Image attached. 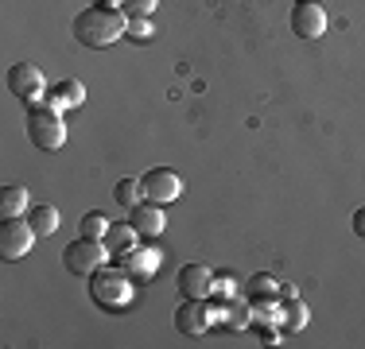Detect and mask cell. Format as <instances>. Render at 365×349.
Returning a JSON list of instances; mask_svg holds the SVG:
<instances>
[{"instance_id":"1","label":"cell","mask_w":365,"mask_h":349,"mask_svg":"<svg viewBox=\"0 0 365 349\" xmlns=\"http://www.w3.org/2000/svg\"><path fill=\"white\" fill-rule=\"evenodd\" d=\"M128 28V16L120 12V8H106V4H90L86 12L74 16V39L82 43V47H113V43L125 35Z\"/></svg>"},{"instance_id":"2","label":"cell","mask_w":365,"mask_h":349,"mask_svg":"<svg viewBox=\"0 0 365 349\" xmlns=\"http://www.w3.org/2000/svg\"><path fill=\"white\" fill-rule=\"evenodd\" d=\"M90 279V303L93 307H101V311H120V307H128V299H133V276L125 272V268H117V264H101L98 272H90L86 276Z\"/></svg>"},{"instance_id":"3","label":"cell","mask_w":365,"mask_h":349,"mask_svg":"<svg viewBox=\"0 0 365 349\" xmlns=\"http://www.w3.org/2000/svg\"><path fill=\"white\" fill-rule=\"evenodd\" d=\"M24 125H28V140L39 152H58L66 144V125H63V113L55 105H31Z\"/></svg>"},{"instance_id":"4","label":"cell","mask_w":365,"mask_h":349,"mask_svg":"<svg viewBox=\"0 0 365 349\" xmlns=\"http://www.w3.org/2000/svg\"><path fill=\"white\" fill-rule=\"evenodd\" d=\"M106 256H109V249H106V241H98V237H78L71 241L63 249V264H66V272L71 276H90V272H98L101 264H106Z\"/></svg>"},{"instance_id":"5","label":"cell","mask_w":365,"mask_h":349,"mask_svg":"<svg viewBox=\"0 0 365 349\" xmlns=\"http://www.w3.org/2000/svg\"><path fill=\"white\" fill-rule=\"evenodd\" d=\"M8 93L24 105H39V98H47V78L36 63H16L8 70Z\"/></svg>"},{"instance_id":"6","label":"cell","mask_w":365,"mask_h":349,"mask_svg":"<svg viewBox=\"0 0 365 349\" xmlns=\"http://www.w3.org/2000/svg\"><path fill=\"white\" fill-rule=\"evenodd\" d=\"M36 237L39 233L31 229L28 217H24V222L20 217H8V222L0 225V256L4 260H24L31 249H36Z\"/></svg>"},{"instance_id":"7","label":"cell","mask_w":365,"mask_h":349,"mask_svg":"<svg viewBox=\"0 0 365 349\" xmlns=\"http://www.w3.org/2000/svg\"><path fill=\"white\" fill-rule=\"evenodd\" d=\"M140 187H144L148 202L168 206V202H175V198L182 194V174L171 171V167H152V171L140 174Z\"/></svg>"},{"instance_id":"8","label":"cell","mask_w":365,"mask_h":349,"mask_svg":"<svg viewBox=\"0 0 365 349\" xmlns=\"http://www.w3.org/2000/svg\"><path fill=\"white\" fill-rule=\"evenodd\" d=\"M175 283H179L182 299H210V291L218 287V279H214V272L206 264H182Z\"/></svg>"},{"instance_id":"9","label":"cell","mask_w":365,"mask_h":349,"mask_svg":"<svg viewBox=\"0 0 365 349\" xmlns=\"http://www.w3.org/2000/svg\"><path fill=\"white\" fill-rule=\"evenodd\" d=\"M210 322H214V314H210V307H206V299H182L179 303V311H175V330L179 334L198 338V334L210 330Z\"/></svg>"},{"instance_id":"10","label":"cell","mask_w":365,"mask_h":349,"mask_svg":"<svg viewBox=\"0 0 365 349\" xmlns=\"http://www.w3.org/2000/svg\"><path fill=\"white\" fill-rule=\"evenodd\" d=\"M292 31L299 39H319L327 31V8L315 4V0H303V4L292 8Z\"/></svg>"},{"instance_id":"11","label":"cell","mask_w":365,"mask_h":349,"mask_svg":"<svg viewBox=\"0 0 365 349\" xmlns=\"http://www.w3.org/2000/svg\"><path fill=\"white\" fill-rule=\"evenodd\" d=\"M128 222L136 225V233H140V241H155L163 229H168V214H163V206L160 202H144L140 206H133V217Z\"/></svg>"},{"instance_id":"12","label":"cell","mask_w":365,"mask_h":349,"mask_svg":"<svg viewBox=\"0 0 365 349\" xmlns=\"http://www.w3.org/2000/svg\"><path fill=\"white\" fill-rule=\"evenodd\" d=\"M120 268H125L133 279H152L155 272H160V252H155V249H140V244H136L128 256H120Z\"/></svg>"},{"instance_id":"13","label":"cell","mask_w":365,"mask_h":349,"mask_svg":"<svg viewBox=\"0 0 365 349\" xmlns=\"http://www.w3.org/2000/svg\"><path fill=\"white\" fill-rule=\"evenodd\" d=\"M140 244V233H136V225L133 222H117V225H109V233H106V249H109V256H128V252Z\"/></svg>"},{"instance_id":"14","label":"cell","mask_w":365,"mask_h":349,"mask_svg":"<svg viewBox=\"0 0 365 349\" xmlns=\"http://www.w3.org/2000/svg\"><path fill=\"white\" fill-rule=\"evenodd\" d=\"M82 101H86V85L74 82V78H66V82H55V90L47 93V105H55L58 113H63V109H78Z\"/></svg>"},{"instance_id":"15","label":"cell","mask_w":365,"mask_h":349,"mask_svg":"<svg viewBox=\"0 0 365 349\" xmlns=\"http://www.w3.org/2000/svg\"><path fill=\"white\" fill-rule=\"evenodd\" d=\"M24 209H31L28 206V187H4L0 190V217H24Z\"/></svg>"},{"instance_id":"16","label":"cell","mask_w":365,"mask_h":349,"mask_svg":"<svg viewBox=\"0 0 365 349\" xmlns=\"http://www.w3.org/2000/svg\"><path fill=\"white\" fill-rule=\"evenodd\" d=\"M28 222H31V229H36L39 237H51V233L58 229V209L55 206H31Z\"/></svg>"},{"instance_id":"17","label":"cell","mask_w":365,"mask_h":349,"mask_svg":"<svg viewBox=\"0 0 365 349\" xmlns=\"http://www.w3.org/2000/svg\"><path fill=\"white\" fill-rule=\"evenodd\" d=\"M113 198H117L120 206H140L144 202V187H140V179H120L117 187H113Z\"/></svg>"},{"instance_id":"18","label":"cell","mask_w":365,"mask_h":349,"mask_svg":"<svg viewBox=\"0 0 365 349\" xmlns=\"http://www.w3.org/2000/svg\"><path fill=\"white\" fill-rule=\"evenodd\" d=\"M109 217L101 214V209H90V214L82 217V237H98V241H106V233H109Z\"/></svg>"},{"instance_id":"19","label":"cell","mask_w":365,"mask_h":349,"mask_svg":"<svg viewBox=\"0 0 365 349\" xmlns=\"http://www.w3.org/2000/svg\"><path fill=\"white\" fill-rule=\"evenodd\" d=\"M125 35H128V39H136V43H148L155 35V28H152V20H148V16H128Z\"/></svg>"},{"instance_id":"20","label":"cell","mask_w":365,"mask_h":349,"mask_svg":"<svg viewBox=\"0 0 365 349\" xmlns=\"http://www.w3.org/2000/svg\"><path fill=\"white\" fill-rule=\"evenodd\" d=\"M276 291V276H253V283H249V299H260V295Z\"/></svg>"},{"instance_id":"21","label":"cell","mask_w":365,"mask_h":349,"mask_svg":"<svg viewBox=\"0 0 365 349\" xmlns=\"http://www.w3.org/2000/svg\"><path fill=\"white\" fill-rule=\"evenodd\" d=\"M155 4H160V0H125L120 12H125V16H152Z\"/></svg>"},{"instance_id":"22","label":"cell","mask_w":365,"mask_h":349,"mask_svg":"<svg viewBox=\"0 0 365 349\" xmlns=\"http://www.w3.org/2000/svg\"><path fill=\"white\" fill-rule=\"evenodd\" d=\"M284 311H288V326L292 330H299L303 322H307V307H299V303H292V307H284Z\"/></svg>"},{"instance_id":"23","label":"cell","mask_w":365,"mask_h":349,"mask_svg":"<svg viewBox=\"0 0 365 349\" xmlns=\"http://www.w3.org/2000/svg\"><path fill=\"white\" fill-rule=\"evenodd\" d=\"M354 233H358V237L365 241V206L354 209Z\"/></svg>"},{"instance_id":"24","label":"cell","mask_w":365,"mask_h":349,"mask_svg":"<svg viewBox=\"0 0 365 349\" xmlns=\"http://www.w3.org/2000/svg\"><path fill=\"white\" fill-rule=\"evenodd\" d=\"M98 4H106V8H120L125 0H98Z\"/></svg>"},{"instance_id":"25","label":"cell","mask_w":365,"mask_h":349,"mask_svg":"<svg viewBox=\"0 0 365 349\" xmlns=\"http://www.w3.org/2000/svg\"><path fill=\"white\" fill-rule=\"evenodd\" d=\"M295 4H303V0H295Z\"/></svg>"}]
</instances>
